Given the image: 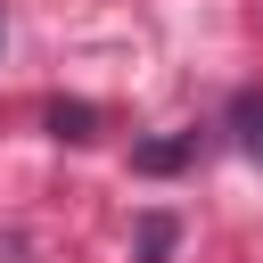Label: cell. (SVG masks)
<instances>
[{"instance_id": "obj_3", "label": "cell", "mask_w": 263, "mask_h": 263, "mask_svg": "<svg viewBox=\"0 0 263 263\" xmlns=\"http://www.w3.org/2000/svg\"><path fill=\"white\" fill-rule=\"evenodd\" d=\"M90 123H99V115H90L82 99H74V107H66V99L49 107V132H58V140H90Z\"/></svg>"}, {"instance_id": "obj_1", "label": "cell", "mask_w": 263, "mask_h": 263, "mask_svg": "<svg viewBox=\"0 0 263 263\" xmlns=\"http://www.w3.org/2000/svg\"><path fill=\"white\" fill-rule=\"evenodd\" d=\"M197 156V132H164V140H140L132 148V173H181Z\"/></svg>"}, {"instance_id": "obj_4", "label": "cell", "mask_w": 263, "mask_h": 263, "mask_svg": "<svg viewBox=\"0 0 263 263\" xmlns=\"http://www.w3.org/2000/svg\"><path fill=\"white\" fill-rule=\"evenodd\" d=\"M164 247H173V214H148L140 222V263H164Z\"/></svg>"}, {"instance_id": "obj_2", "label": "cell", "mask_w": 263, "mask_h": 263, "mask_svg": "<svg viewBox=\"0 0 263 263\" xmlns=\"http://www.w3.org/2000/svg\"><path fill=\"white\" fill-rule=\"evenodd\" d=\"M230 132H238V148L263 164V90H238V99H230Z\"/></svg>"}]
</instances>
